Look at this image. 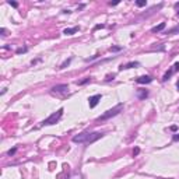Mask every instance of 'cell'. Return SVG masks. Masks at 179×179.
<instances>
[{"mask_svg": "<svg viewBox=\"0 0 179 179\" xmlns=\"http://www.w3.org/2000/svg\"><path fill=\"white\" fill-rule=\"evenodd\" d=\"M102 136L104 133H99V132H83L80 134H76L72 140L73 143H78V144H91L99 140Z\"/></svg>", "mask_w": 179, "mask_h": 179, "instance_id": "obj_1", "label": "cell"}, {"mask_svg": "<svg viewBox=\"0 0 179 179\" xmlns=\"http://www.w3.org/2000/svg\"><path fill=\"white\" fill-rule=\"evenodd\" d=\"M122 111H123V104L120 102V104H118L116 106H113V108H111V109L105 111L101 116H98V118H97V122H104V120L111 119V118H113V116L119 115Z\"/></svg>", "mask_w": 179, "mask_h": 179, "instance_id": "obj_2", "label": "cell"}, {"mask_svg": "<svg viewBox=\"0 0 179 179\" xmlns=\"http://www.w3.org/2000/svg\"><path fill=\"white\" fill-rule=\"evenodd\" d=\"M63 112H64V109L63 108H60L58 109L56 112H53L52 115H49L46 119L41 123V126H52V125H55V123H58L60 119H62V116H63Z\"/></svg>", "mask_w": 179, "mask_h": 179, "instance_id": "obj_3", "label": "cell"}, {"mask_svg": "<svg viewBox=\"0 0 179 179\" xmlns=\"http://www.w3.org/2000/svg\"><path fill=\"white\" fill-rule=\"evenodd\" d=\"M52 92L55 94H60V95H66L69 92V85L67 84H58L52 88Z\"/></svg>", "mask_w": 179, "mask_h": 179, "instance_id": "obj_4", "label": "cell"}, {"mask_svg": "<svg viewBox=\"0 0 179 179\" xmlns=\"http://www.w3.org/2000/svg\"><path fill=\"white\" fill-rule=\"evenodd\" d=\"M178 70H179V62H176V63H175V64H174V66H172V67H171V69H169V70H168V72L162 76V83L168 81V80L171 78V76L174 74V73H176Z\"/></svg>", "mask_w": 179, "mask_h": 179, "instance_id": "obj_5", "label": "cell"}, {"mask_svg": "<svg viewBox=\"0 0 179 179\" xmlns=\"http://www.w3.org/2000/svg\"><path fill=\"white\" fill-rule=\"evenodd\" d=\"M101 98H102V95H101V94H95V95L90 97V98H88V105H90V108H95L97 105L99 104Z\"/></svg>", "mask_w": 179, "mask_h": 179, "instance_id": "obj_6", "label": "cell"}, {"mask_svg": "<svg viewBox=\"0 0 179 179\" xmlns=\"http://www.w3.org/2000/svg\"><path fill=\"white\" fill-rule=\"evenodd\" d=\"M152 81V77L151 76H140L136 78V83L137 84H150Z\"/></svg>", "mask_w": 179, "mask_h": 179, "instance_id": "obj_7", "label": "cell"}, {"mask_svg": "<svg viewBox=\"0 0 179 179\" xmlns=\"http://www.w3.org/2000/svg\"><path fill=\"white\" fill-rule=\"evenodd\" d=\"M139 66H140L139 62H129V63H126V64L119 66V70H127V69H133V67H139Z\"/></svg>", "mask_w": 179, "mask_h": 179, "instance_id": "obj_8", "label": "cell"}, {"mask_svg": "<svg viewBox=\"0 0 179 179\" xmlns=\"http://www.w3.org/2000/svg\"><path fill=\"white\" fill-rule=\"evenodd\" d=\"M147 97H148V90H144V88L137 90V98L139 99H146Z\"/></svg>", "mask_w": 179, "mask_h": 179, "instance_id": "obj_9", "label": "cell"}, {"mask_svg": "<svg viewBox=\"0 0 179 179\" xmlns=\"http://www.w3.org/2000/svg\"><path fill=\"white\" fill-rule=\"evenodd\" d=\"M165 27H166V22H160L158 25H155V27L151 28V32H152V34H155V32H161Z\"/></svg>", "mask_w": 179, "mask_h": 179, "instance_id": "obj_10", "label": "cell"}, {"mask_svg": "<svg viewBox=\"0 0 179 179\" xmlns=\"http://www.w3.org/2000/svg\"><path fill=\"white\" fill-rule=\"evenodd\" d=\"M80 30V27H73V28H66V30L63 31V34L64 35H73V34H76L77 31Z\"/></svg>", "mask_w": 179, "mask_h": 179, "instance_id": "obj_11", "label": "cell"}, {"mask_svg": "<svg viewBox=\"0 0 179 179\" xmlns=\"http://www.w3.org/2000/svg\"><path fill=\"white\" fill-rule=\"evenodd\" d=\"M72 60H73V58H69V59H66L64 60V62H63V63H62V64H60V70H62V69H66V67H67V66H69V64H70V63H72Z\"/></svg>", "mask_w": 179, "mask_h": 179, "instance_id": "obj_12", "label": "cell"}, {"mask_svg": "<svg viewBox=\"0 0 179 179\" xmlns=\"http://www.w3.org/2000/svg\"><path fill=\"white\" fill-rule=\"evenodd\" d=\"M90 81H91V77H85V78H83V80L77 81L76 84H77V85H84V84H87V83H90Z\"/></svg>", "mask_w": 179, "mask_h": 179, "instance_id": "obj_13", "label": "cell"}, {"mask_svg": "<svg viewBox=\"0 0 179 179\" xmlns=\"http://www.w3.org/2000/svg\"><path fill=\"white\" fill-rule=\"evenodd\" d=\"M168 35H174V34H179V25H176V27H174V28H171V30L166 32Z\"/></svg>", "mask_w": 179, "mask_h": 179, "instance_id": "obj_14", "label": "cell"}, {"mask_svg": "<svg viewBox=\"0 0 179 179\" xmlns=\"http://www.w3.org/2000/svg\"><path fill=\"white\" fill-rule=\"evenodd\" d=\"M136 6H137V7H146V6H147V1H146V0H137V1H136Z\"/></svg>", "mask_w": 179, "mask_h": 179, "instance_id": "obj_15", "label": "cell"}, {"mask_svg": "<svg viewBox=\"0 0 179 179\" xmlns=\"http://www.w3.org/2000/svg\"><path fill=\"white\" fill-rule=\"evenodd\" d=\"M27 50H28V48H27V46H24V48H18V49L15 50V53H17V55H21V53H25Z\"/></svg>", "mask_w": 179, "mask_h": 179, "instance_id": "obj_16", "label": "cell"}, {"mask_svg": "<svg viewBox=\"0 0 179 179\" xmlns=\"http://www.w3.org/2000/svg\"><path fill=\"white\" fill-rule=\"evenodd\" d=\"M122 49H123L122 46H111V48H109L111 52H119V50H122Z\"/></svg>", "mask_w": 179, "mask_h": 179, "instance_id": "obj_17", "label": "cell"}, {"mask_svg": "<svg viewBox=\"0 0 179 179\" xmlns=\"http://www.w3.org/2000/svg\"><path fill=\"white\" fill-rule=\"evenodd\" d=\"M15 152H17V147H14V148H10L9 151H7V155L9 157H11V155H14Z\"/></svg>", "mask_w": 179, "mask_h": 179, "instance_id": "obj_18", "label": "cell"}, {"mask_svg": "<svg viewBox=\"0 0 179 179\" xmlns=\"http://www.w3.org/2000/svg\"><path fill=\"white\" fill-rule=\"evenodd\" d=\"M7 3H9L11 7H14V9H17V7H18V3H17V1H11V0H9Z\"/></svg>", "mask_w": 179, "mask_h": 179, "instance_id": "obj_19", "label": "cell"}, {"mask_svg": "<svg viewBox=\"0 0 179 179\" xmlns=\"http://www.w3.org/2000/svg\"><path fill=\"white\" fill-rule=\"evenodd\" d=\"M139 154H140V148H139V147H136V148L133 150V157H137Z\"/></svg>", "mask_w": 179, "mask_h": 179, "instance_id": "obj_20", "label": "cell"}, {"mask_svg": "<svg viewBox=\"0 0 179 179\" xmlns=\"http://www.w3.org/2000/svg\"><path fill=\"white\" fill-rule=\"evenodd\" d=\"M113 78H115V74H108L106 78H105V81H111V80H113Z\"/></svg>", "mask_w": 179, "mask_h": 179, "instance_id": "obj_21", "label": "cell"}, {"mask_svg": "<svg viewBox=\"0 0 179 179\" xmlns=\"http://www.w3.org/2000/svg\"><path fill=\"white\" fill-rule=\"evenodd\" d=\"M7 31H6V28H0V34H1V36H6L7 34H6Z\"/></svg>", "mask_w": 179, "mask_h": 179, "instance_id": "obj_22", "label": "cell"}, {"mask_svg": "<svg viewBox=\"0 0 179 179\" xmlns=\"http://www.w3.org/2000/svg\"><path fill=\"white\" fill-rule=\"evenodd\" d=\"M105 25L104 24H98V25H95V28H94V30H101V28H104Z\"/></svg>", "mask_w": 179, "mask_h": 179, "instance_id": "obj_23", "label": "cell"}, {"mask_svg": "<svg viewBox=\"0 0 179 179\" xmlns=\"http://www.w3.org/2000/svg\"><path fill=\"white\" fill-rule=\"evenodd\" d=\"M98 58V55H95V56H92V58H90V59H85V62H92V60H95Z\"/></svg>", "mask_w": 179, "mask_h": 179, "instance_id": "obj_24", "label": "cell"}, {"mask_svg": "<svg viewBox=\"0 0 179 179\" xmlns=\"http://www.w3.org/2000/svg\"><path fill=\"white\" fill-rule=\"evenodd\" d=\"M169 130H172V132H176V130H178V126H175V125H174V126H171V127H169Z\"/></svg>", "mask_w": 179, "mask_h": 179, "instance_id": "obj_25", "label": "cell"}, {"mask_svg": "<svg viewBox=\"0 0 179 179\" xmlns=\"http://www.w3.org/2000/svg\"><path fill=\"white\" fill-rule=\"evenodd\" d=\"M119 1H109V6H118Z\"/></svg>", "mask_w": 179, "mask_h": 179, "instance_id": "obj_26", "label": "cell"}, {"mask_svg": "<svg viewBox=\"0 0 179 179\" xmlns=\"http://www.w3.org/2000/svg\"><path fill=\"white\" fill-rule=\"evenodd\" d=\"M172 139H174V140H175V141H178V140H179V134H175V136H174V137H172Z\"/></svg>", "mask_w": 179, "mask_h": 179, "instance_id": "obj_27", "label": "cell"}, {"mask_svg": "<svg viewBox=\"0 0 179 179\" xmlns=\"http://www.w3.org/2000/svg\"><path fill=\"white\" fill-rule=\"evenodd\" d=\"M6 92H7V88H3V91H1V95H4Z\"/></svg>", "mask_w": 179, "mask_h": 179, "instance_id": "obj_28", "label": "cell"}, {"mask_svg": "<svg viewBox=\"0 0 179 179\" xmlns=\"http://www.w3.org/2000/svg\"><path fill=\"white\" fill-rule=\"evenodd\" d=\"M176 88H178V91H179V80H178V83H176Z\"/></svg>", "mask_w": 179, "mask_h": 179, "instance_id": "obj_29", "label": "cell"}, {"mask_svg": "<svg viewBox=\"0 0 179 179\" xmlns=\"http://www.w3.org/2000/svg\"><path fill=\"white\" fill-rule=\"evenodd\" d=\"M175 9H179V3H176V4H175Z\"/></svg>", "mask_w": 179, "mask_h": 179, "instance_id": "obj_30", "label": "cell"}, {"mask_svg": "<svg viewBox=\"0 0 179 179\" xmlns=\"http://www.w3.org/2000/svg\"><path fill=\"white\" fill-rule=\"evenodd\" d=\"M176 15H178V17H179V9H178V13H176Z\"/></svg>", "mask_w": 179, "mask_h": 179, "instance_id": "obj_31", "label": "cell"}]
</instances>
